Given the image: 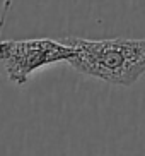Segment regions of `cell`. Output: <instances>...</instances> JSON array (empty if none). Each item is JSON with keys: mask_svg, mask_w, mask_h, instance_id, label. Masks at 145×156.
I'll use <instances>...</instances> for the list:
<instances>
[{"mask_svg": "<svg viewBox=\"0 0 145 156\" xmlns=\"http://www.w3.org/2000/svg\"><path fill=\"white\" fill-rule=\"evenodd\" d=\"M65 41L75 48L68 65L89 77L116 86H132L145 74V38H67Z\"/></svg>", "mask_w": 145, "mask_h": 156, "instance_id": "6da1fadb", "label": "cell"}, {"mask_svg": "<svg viewBox=\"0 0 145 156\" xmlns=\"http://www.w3.org/2000/svg\"><path fill=\"white\" fill-rule=\"evenodd\" d=\"M73 55L75 48L72 45L50 38L0 41V62L4 64L9 79L17 86H24L38 69L58 62L68 64Z\"/></svg>", "mask_w": 145, "mask_h": 156, "instance_id": "7a4b0ae2", "label": "cell"}]
</instances>
